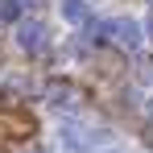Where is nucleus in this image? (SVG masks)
Masks as SVG:
<instances>
[{
  "label": "nucleus",
  "mask_w": 153,
  "mask_h": 153,
  "mask_svg": "<svg viewBox=\"0 0 153 153\" xmlns=\"http://www.w3.org/2000/svg\"><path fill=\"white\" fill-rule=\"evenodd\" d=\"M108 37H112L116 46H124V50H141L145 25H141L137 17H116V21H108Z\"/></svg>",
  "instance_id": "2"
},
{
  "label": "nucleus",
  "mask_w": 153,
  "mask_h": 153,
  "mask_svg": "<svg viewBox=\"0 0 153 153\" xmlns=\"http://www.w3.org/2000/svg\"><path fill=\"white\" fill-rule=\"evenodd\" d=\"M100 153H137V149H132V145H116V141H112V145H103Z\"/></svg>",
  "instance_id": "6"
},
{
  "label": "nucleus",
  "mask_w": 153,
  "mask_h": 153,
  "mask_svg": "<svg viewBox=\"0 0 153 153\" xmlns=\"http://www.w3.org/2000/svg\"><path fill=\"white\" fill-rule=\"evenodd\" d=\"M46 100H50L54 108H71V103H75V87L62 83V79H54L50 87H46Z\"/></svg>",
  "instance_id": "5"
},
{
  "label": "nucleus",
  "mask_w": 153,
  "mask_h": 153,
  "mask_svg": "<svg viewBox=\"0 0 153 153\" xmlns=\"http://www.w3.org/2000/svg\"><path fill=\"white\" fill-rule=\"evenodd\" d=\"M58 8H62V21H71V25H87L91 21V4L87 0H62Z\"/></svg>",
  "instance_id": "4"
},
{
  "label": "nucleus",
  "mask_w": 153,
  "mask_h": 153,
  "mask_svg": "<svg viewBox=\"0 0 153 153\" xmlns=\"http://www.w3.org/2000/svg\"><path fill=\"white\" fill-rule=\"evenodd\" d=\"M17 4H37V0H17Z\"/></svg>",
  "instance_id": "8"
},
{
  "label": "nucleus",
  "mask_w": 153,
  "mask_h": 153,
  "mask_svg": "<svg viewBox=\"0 0 153 153\" xmlns=\"http://www.w3.org/2000/svg\"><path fill=\"white\" fill-rule=\"evenodd\" d=\"M62 145L75 153H87L95 149V145H112L108 141V132L103 128H87V124H62Z\"/></svg>",
  "instance_id": "1"
},
{
  "label": "nucleus",
  "mask_w": 153,
  "mask_h": 153,
  "mask_svg": "<svg viewBox=\"0 0 153 153\" xmlns=\"http://www.w3.org/2000/svg\"><path fill=\"white\" fill-rule=\"evenodd\" d=\"M17 46H21L25 54H42L46 46H50L46 25H42V21H21V25H17Z\"/></svg>",
  "instance_id": "3"
},
{
  "label": "nucleus",
  "mask_w": 153,
  "mask_h": 153,
  "mask_svg": "<svg viewBox=\"0 0 153 153\" xmlns=\"http://www.w3.org/2000/svg\"><path fill=\"white\" fill-rule=\"evenodd\" d=\"M145 112H149V116H153V100H149V103H145Z\"/></svg>",
  "instance_id": "7"
},
{
  "label": "nucleus",
  "mask_w": 153,
  "mask_h": 153,
  "mask_svg": "<svg viewBox=\"0 0 153 153\" xmlns=\"http://www.w3.org/2000/svg\"><path fill=\"white\" fill-rule=\"evenodd\" d=\"M33 153H50V149H33Z\"/></svg>",
  "instance_id": "9"
}]
</instances>
